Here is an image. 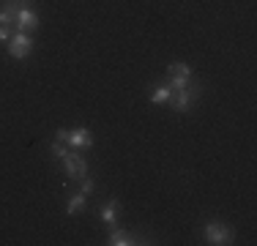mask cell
Instances as JSON below:
<instances>
[{"mask_svg": "<svg viewBox=\"0 0 257 246\" xmlns=\"http://www.w3.org/2000/svg\"><path fill=\"white\" fill-rule=\"evenodd\" d=\"M167 85L173 90H183V88H189V85L194 82V74L192 69H189V63H183V60H175V63H170L167 66Z\"/></svg>", "mask_w": 257, "mask_h": 246, "instance_id": "1", "label": "cell"}, {"mask_svg": "<svg viewBox=\"0 0 257 246\" xmlns=\"http://www.w3.org/2000/svg\"><path fill=\"white\" fill-rule=\"evenodd\" d=\"M203 235L211 246H230L235 241V230H232L230 224H222V221H208Z\"/></svg>", "mask_w": 257, "mask_h": 246, "instance_id": "2", "label": "cell"}, {"mask_svg": "<svg viewBox=\"0 0 257 246\" xmlns=\"http://www.w3.org/2000/svg\"><path fill=\"white\" fill-rule=\"evenodd\" d=\"M33 47H36L33 36L25 33V30H17V33L9 39V44H6V49H9V55H11L14 60H25L28 55L33 52Z\"/></svg>", "mask_w": 257, "mask_h": 246, "instance_id": "3", "label": "cell"}, {"mask_svg": "<svg viewBox=\"0 0 257 246\" xmlns=\"http://www.w3.org/2000/svg\"><path fill=\"white\" fill-rule=\"evenodd\" d=\"M200 85H189V88H183V90H173V98H170V107L175 109V112H189V107L192 104H197V98H200Z\"/></svg>", "mask_w": 257, "mask_h": 246, "instance_id": "4", "label": "cell"}, {"mask_svg": "<svg viewBox=\"0 0 257 246\" xmlns=\"http://www.w3.org/2000/svg\"><path fill=\"white\" fill-rule=\"evenodd\" d=\"M60 164H63V175L69 178V181L79 183L85 175H88V162H85L79 153H66V159H60Z\"/></svg>", "mask_w": 257, "mask_h": 246, "instance_id": "5", "label": "cell"}, {"mask_svg": "<svg viewBox=\"0 0 257 246\" xmlns=\"http://www.w3.org/2000/svg\"><path fill=\"white\" fill-rule=\"evenodd\" d=\"M66 143H69V148H74V151H88V148H93V132L85 126H74V129H69Z\"/></svg>", "mask_w": 257, "mask_h": 246, "instance_id": "6", "label": "cell"}, {"mask_svg": "<svg viewBox=\"0 0 257 246\" xmlns=\"http://www.w3.org/2000/svg\"><path fill=\"white\" fill-rule=\"evenodd\" d=\"M14 28H17V30H25V33L39 30V14H36V11H30V9H25V6H17Z\"/></svg>", "mask_w": 257, "mask_h": 246, "instance_id": "7", "label": "cell"}, {"mask_svg": "<svg viewBox=\"0 0 257 246\" xmlns=\"http://www.w3.org/2000/svg\"><path fill=\"white\" fill-rule=\"evenodd\" d=\"M170 98H173V88L167 85V79H159V82L151 85V90H148L151 104H170Z\"/></svg>", "mask_w": 257, "mask_h": 246, "instance_id": "8", "label": "cell"}, {"mask_svg": "<svg viewBox=\"0 0 257 246\" xmlns=\"http://www.w3.org/2000/svg\"><path fill=\"white\" fill-rule=\"evenodd\" d=\"M85 205H88V197L82 192H69V197H66V213L69 216H79L85 211Z\"/></svg>", "mask_w": 257, "mask_h": 246, "instance_id": "9", "label": "cell"}, {"mask_svg": "<svg viewBox=\"0 0 257 246\" xmlns=\"http://www.w3.org/2000/svg\"><path fill=\"white\" fill-rule=\"evenodd\" d=\"M107 243L109 246H132V243H143V241L134 238L128 230H109L107 232Z\"/></svg>", "mask_w": 257, "mask_h": 246, "instance_id": "10", "label": "cell"}, {"mask_svg": "<svg viewBox=\"0 0 257 246\" xmlns=\"http://www.w3.org/2000/svg\"><path fill=\"white\" fill-rule=\"evenodd\" d=\"M118 216H120V202H118V200H109V202H104V205H101L99 219L104 221V224L112 227L115 221H118Z\"/></svg>", "mask_w": 257, "mask_h": 246, "instance_id": "11", "label": "cell"}, {"mask_svg": "<svg viewBox=\"0 0 257 246\" xmlns=\"http://www.w3.org/2000/svg\"><path fill=\"white\" fill-rule=\"evenodd\" d=\"M50 153H52V156L60 162V159H66V153H69V145H66V143H60V140H52Z\"/></svg>", "mask_w": 257, "mask_h": 246, "instance_id": "12", "label": "cell"}, {"mask_svg": "<svg viewBox=\"0 0 257 246\" xmlns=\"http://www.w3.org/2000/svg\"><path fill=\"white\" fill-rule=\"evenodd\" d=\"M79 192H82L85 197H90V194L96 192V181H93V178H90V175H85L82 181H79Z\"/></svg>", "mask_w": 257, "mask_h": 246, "instance_id": "13", "label": "cell"}, {"mask_svg": "<svg viewBox=\"0 0 257 246\" xmlns=\"http://www.w3.org/2000/svg\"><path fill=\"white\" fill-rule=\"evenodd\" d=\"M66 137H69V129H58V132H55V140H60V143H66Z\"/></svg>", "mask_w": 257, "mask_h": 246, "instance_id": "14", "label": "cell"}, {"mask_svg": "<svg viewBox=\"0 0 257 246\" xmlns=\"http://www.w3.org/2000/svg\"><path fill=\"white\" fill-rule=\"evenodd\" d=\"M11 39V28H3V25H0V41H9Z\"/></svg>", "mask_w": 257, "mask_h": 246, "instance_id": "15", "label": "cell"}]
</instances>
